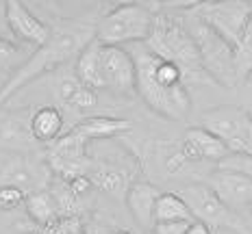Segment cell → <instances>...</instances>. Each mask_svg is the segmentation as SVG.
Segmentation results:
<instances>
[{
	"label": "cell",
	"instance_id": "6da1fadb",
	"mask_svg": "<svg viewBox=\"0 0 252 234\" xmlns=\"http://www.w3.org/2000/svg\"><path fill=\"white\" fill-rule=\"evenodd\" d=\"M137 67L135 91L157 115L183 122L191 113V96L185 85L183 72L174 63L157 56L146 44H133L130 50Z\"/></svg>",
	"mask_w": 252,
	"mask_h": 234
},
{
	"label": "cell",
	"instance_id": "7a4b0ae2",
	"mask_svg": "<svg viewBox=\"0 0 252 234\" xmlns=\"http://www.w3.org/2000/svg\"><path fill=\"white\" fill-rule=\"evenodd\" d=\"M94 39H96V30L87 24L61 22L59 26H55L50 39L46 41L41 48L31 52L29 61L0 87V106H2L13 93H18L22 89L24 85H29V82H33L35 78H39L41 74L57 70V67L65 65L67 61L78 56L83 52V48Z\"/></svg>",
	"mask_w": 252,
	"mask_h": 234
},
{
	"label": "cell",
	"instance_id": "3957f363",
	"mask_svg": "<svg viewBox=\"0 0 252 234\" xmlns=\"http://www.w3.org/2000/svg\"><path fill=\"white\" fill-rule=\"evenodd\" d=\"M144 44L157 56L174 63L183 72L185 85H189V82H204V80L213 82L211 76L202 67L200 50H198L196 39H193L187 24L181 18H176L172 13H157L152 33Z\"/></svg>",
	"mask_w": 252,
	"mask_h": 234
},
{
	"label": "cell",
	"instance_id": "277c9868",
	"mask_svg": "<svg viewBox=\"0 0 252 234\" xmlns=\"http://www.w3.org/2000/svg\"><path fill=\"white\" fill-rule=\"evenodd\" d=\"M157 4L122 2L111 7L96 26V39L104 46L144 44L157 18Z\"/></svg>",
	"mask_w": 252,
	"mask_h": 234
},
{
	"label": "cell",
	"instance_id": "5b68a950",
	"mask_svg": "<svg viewBox=\"0 0 252 234\" xmlns=\"http://www.w3.org/2000/svg\"><path fill=\"white\" fill-rule=\"evenodd\" d=\"M185 18H189L187 28L198 44L204 72L211 76V80L215 85L235 87V82L239 78L237 61H235V48L228 41H224L220 37L215 30L209 28L198 15H193L189 11V4L185 7Z\"/></svg>",
	"mask_w": 252,
	"mask_h": 234
},
{
	"label": "cell",
	"instance_id": "8992f818",
	"mask_svg": "<svg viewBox=\"0 0 252 234\" xmlns=\"http://www.w3.org/2000/svg\"><path fill=\"white\" fill-rule=\"evenodd\" d=\"M189 11L202 20L211 30L228 41L233 48L244 37L252 20V2L246 0H228V2H193Z\"/></svg>",
	"mask_w": 252,
	"mask_h": 234
},
{
	"label": "cell",
	"instance_id": "52a82bcc",
	"mask_svg": "<svg viewBox=\"0 0 252 234\" xmlns=\"http://www.w3.org/2000/svg\"><path fill=\"white\" fill-rule=\"evenodd\" d=\"M202 128L220 137L230 154H252V113L239 106H215L202 113Z\"/></svg>",
	"mask_w": 252,
	"mask_h": 234
},
{
	"label": "cell",
	"instance_id": "ba28073f",
	"mask_svg": "<svg viewBox=\"0 0 252 234\" xmlns=\"http://www.w3.org/2000/svg\"><path fill=\"white\" fill-rule=\"evenodd\" d=\"M92 156V152H89ZM87 176L92 178L94 186L102 189L115 200H126L128 189L135 184L133 176H137V160L135 156L126 154L120 156V148L113 150V154L96 158L92 156V165H89Z\"/></svg>",
	"mask_w": 252,
	"mask_h": 234
},
{
	"label": "cell",
	"instance_id": "9c48e42d",
	"mask_svg": "<svg viewBox=\"0 0 252 234\" xmlns=\"http://www.w3.org/2000/svg\"><path fill=\"white\" fill-rule=\"evenodd\" d=\"M183 200H185L187 208L191 210L193 219L207 223L209 228H230L235 232L244 230V223L235 210H230L228 206H224V202L215 195V191L204 182H196V184H189L183 191Z\"/></svg>",
	"mask_w": 252,
	"mask_h": 234
},
{
	"label": "cell",
	"instance_id": "30bf717a",
	"mask_svg": "<svg viewBox=\"0 0 252 234\" xmlns=\"http://www.w3.org/2000/svg\"><path fill=\"white\" fill-rule=\"evenodd\" d=\"M89 145H92L89 141L67 130L63 137H59L55 143L48 145V152H46L48 169L63 180L76 178V176H87L89 165H92Z\"/></svg>",
	"mask_w": 252,
	"mask_h": 234
},
{
	"label": "cell",
	"instance_id": "8fae6325",
	"mask_svg": "<svg viewBox=\"0 0 252 234\" xmlns=\"http://www.w3.org/2000/svg\"><path fill=\"white\" fill-rule=\"evenodd\" d=\"M137 85V67L128 48L100 44V87L120 96H130Z\"/></svg>",
	"mask_w": 252,
	"mask_h": 234
},
{
	"label": "cell",
	"instance_id": "7c38bea8",
	"mask_svg": "<svg viewBox=\"0 0 252 234\" xmlns=\"http://www.w3.org/2000/svg\"><path fill=\"white\" fill-rule=\"evenodd\" d=\"M4 18H7V24L15 37L26 41L29 46H35V48H41L52 35L50 26L41 22L37 15L20 0L4 2Z\"/></svg>",
	"mask_w": 252,
	"mask_h": 234
},
{
	"label": "cell",
	"instance_id": "4fadbf2b",
	"mask_svg": "<svg viewBox=\"0 0 252 234\" xmlns=\"http://www.w3.org/2000/svg\"><path fill=\"white\" fill-rule=\"evenodd\" d=\"M146 160H148V167L157 180L163 178H172V176H178L185 167H189V160L185 156V150H183V141H167V139H157L148 145V154H146Z\"/></svg>",
	"mask_w": 252,
	"mask_h": 234
},
{
	"label": "cell",
	"instance_id": "5bb4252c",
	"mask_svg": "<svg viewBox=\"0 0 252 234\" xmlns=\"http://www.w3.org/2000/svg\"><path fill=\"white\" fill-rule=\"evenodd\" d=\"M209 186L215 191V195L224 202V206H228L230 210L235 208H244L252 204V180L246 176L237 174V171L228 169H215L211 178L207 182Z\"/></svg>",
	"mask_w": 252,
	"mask_h": 234
},
{
	"label": "cell",
	"instance_id": "9a60e30c",
	"mask_svg": "<svg viewBox=\"0 0 252 234\" xmlns=\"http://www.w3.org/2000/svg\"><path fill=\"white\" fill-rule=\"evenodd\" d=\"M183 141V150L189 163H200V160H213V163H222L224 158L230 154L226 143L220 137H215L213 132H209L202 126H191L187 128Z\"/></svg>",
	"mask_w": 252,
	"mask_h": 234
},
{
	"label": "cell",
	"instance_id": "2e32d148",
	"mask_svg": "<svg viewBox=\"0 0 252 234\" xmlns=\"http://www.w3.org/2000/svg\"><path fill=\"white\" fill-rule=\"evenodd\" d=\"M161 191L157 189L152 182L137 180L126 193V206L128 212L133 215V219L144 228H155V208L157 200H159Z\"/></svg>",
	"mask_w": 252,
	"mask_h": 234
},
{
	"label": "cell",
	"instance_id": "e0dca14e",
	"mask_svg": "<svg viewBox=\"0 0 252 234\" xmlns=\"http://www.w3.org/2000/svg\"><path fill=\"white\" fill-rule=\"evenodd\" d=\"M128 130H130V124L126 119L109 117V115H94V117L78 119L74 126L70 128V132L83 137L89 143H96V141H109V139L128 132Z\"/></svg>",
	"mask_w": 252,
	"mask_h": 234
},
{
	"label": "cell",
	"instance_id": "ac0fdd59",
	"mask_svg": "<svg viewBox=\"0 0 252 234\" xmlns=\"http://www.w3.org/2000/svg\"><path fill=\"white\" fill-rule=\"evenodd\" d=\"M63 124H65V119H63V111L59 106H52V104L39 106L31 115V137L35 143L50 145L59 139Z\"/></svg>",
	"mask_w": 252,
	"mask_h": 234
},
{
	"label": "cell",
	"instance_id": "d6986e66",
	"mask_svg": "<svg viewBox=\"0 0 252 234\" xmlns=\"http://www.w3.org/2000/svg\"><path fill=\"white\" fill-rule=\"evenodd\" d=\"M2 184H11L26 193H33V191H39L41 178L22 154H11V158L0 167V186Z\"/></svg>",
	"mask_w": 252,
	"mask_h": 234
},
{
	"label": "cell",
	"instance_id": "ffe728a7",
	"mask_svg": "<svg viewBox=\"0 0 252 234\" xmlns=\"http://www.w3.org/2000/svg\"><path fill=\"white\" fill-rule=\"evenodd\" d=\"M76 78L85 87L92 89H102L100 87V41L94 39L83 48V52L76 56V67H74Z\"/></svg>",
	"mask_w": 252,
	"mask_h": 234
},
{
	"label": "cell",
	"instance_id": "44dd1931",
	"mask_svg": "<svg viewBox=\"0 0 252 234\" xmlns=\"http://www.w3.org/2000/svg\"><path fill=\"white\" fill-rule=\"evenodd\" d=\"M26 215L29 219L39 228H46L48 223H52L55 219H59L61 212H59V206H57L55 197L50 195L48 189H39V191H33V193L26 195Z\"/></svg>",
	"mask_w": 252,
	"mask_h": 234
},
{
	"label": "cell",
	"instance_id": "7402d4cb",
	"mask_svg": "<svg viewBox=\"0 0 252 234\" xmlns=\"http://www.w3.org/2000/svg\"><path fill=\"white\" fill-rule=\"evenodd\" d=\"M170 221H196L191 210L187 208L185 200L176 193H161L155 208V223H170Z\"/></svg>",
	"mask_w": 252,
	"mask_h": 234
},
{
	"label": "cell",
	"instance_id": "603a6c76",
	"mask_svg": "<svg viewBox=\"0 0 252 234\" xmlns=\"http://www.w3.org/2000/svg\"><path fill=\"white\" fill-rule=\"evenodd\" d=\"M29 52L15 46L13 41L0 37V74L7 76V80L29 61Z\"/></svg>",
	"mask_w": 252,
	"mask_h": 234
},
{
	"label": "cell",
	"instance_id": "cb8c5ba5",
	"mask_svg": "<svg viewBox=\"0 0 252 234\" xmlns=\"http://www.w3.org/2000/svg\"><path fill=\"white\" fill-rule=\"evenodd\" d=\"M65 106L70 108L74 115H85V113L94 111V108L98 106V91L92 89V87L81 85L78 87V91L70 98V102H67Z\"/></svg>",
	"mask_w": 252,
	"mask_h": 234
},
{
	"label": "cell",
	"instance_id": "d4e9b609",
	"mask_svg": "<svg viewBox=\"0 0 252 234\" xmlns=\"http://www.w3.org/2000/svg\"><path fill=\"white\" fill-rule=\"evenodd\" d=\"M44 234H85V221L81 215H61L59 219L41 228Z\"/></svg>",
	"mask_w": 252,
	"mask_h": 234
},
{
	"label": "cell",
	"instance_id": "484cf974",
	"mask_svg": "<svg viewBox=\"0 0 252 234\" xmlns=\"http://www.w3.org/2000/svg\"><path fill=\"white\" fill-rule=\"evenodd\" d=\"M235 61H237L239 76L241 74L248 76V72L252 70V20H250L248 28H246L244 37L237 44V48H235Z\"/></svg>",
	"mask_w": 252,
	"mask_h": 234
},
{
	"label": "cell",
	"instance_id": "4316f807",
	"mask_svg": "<svg viewBox=\"0 0 252 234\" xmlns=\"http://www.w3.org/2000/svg\"><path fill=\"white\" fill-rule=\"evenodd\" d=\"M26 191L18 189L11 184H2L0 186V210H15V208L26 204Z\"/></svg>",
	"mask_w": 252,
	"mask_h": 234
},
{
	"label": "cell",
	"instance_id": "83f0119b",
	"mask_svg": "<svg viewBox=\"0 0 252 234\" xmlns=\"http://www.w3.org/2000/svg\"><path fill=\"white\" fill-rule=\"evenodd\" d=\"M81 85H83V82L76 78V74H61L59 78H57V82H55L57 100H59L61 104H67V102H70V98L78 91V87H81Z\"/></svg>",
	"mask_w": 252,
	"mask_h": 234
},
{
	"label": "cell",
	"instance_id": "f1b7e54d",
	"mask_svg": "<svg viewBox=\"0 0 252 234\" xmlns=\"http://www.w3.org/2000/svg\"><path fill=\"white\" fill-rule=\"evenodd\" d=\"M218 167L228 169V171H237V174L252 180V154H228Z\"/></svg>",
	"mask_w": 252,
	"mask_h": 234
},
{
	"label": "cell",
	"instance_id": "f546056e",
	"mask_svg": "<svg viewBox=\"0 0 252 234\" xmlns=\"http://www.w3.org/2000/svg\"><path fill=\"white\" fill-rule=\"evenodd\" d=\"M67 186H70L72 195H74L76 200H81V197H85L94 191V182H92L89 176H76V178H70L67 180Z\"/></svg>",
	"mask_w": 252,
	"mask_h": 234
},
{
	"label": "cell",
	"instance_id": "4dcf8cb0",
	"mask_svg": "<svg viewBox=\"0 0 252 234\" xmlns=\"http://www.w3.org/2000/svg\"><path fill=\"white\" fill-rule=\"evenodd\" d=\"M191 221H170V223H155V234H185Z\"/></svg>",
	"mask_w": 252,
	"mask_h": 234
},
{
	"label": "cell",
	"instance_id": "1f68e13d",
	"mask_svg": "<svg viewBox=\"0 0 252 234\" xmlns=\"http://www.w3.org/2000/svg\"><path fill=\"white\" fill-rule=\"evenodd\" d=\"M85 234H128L122 230H111L109 226H102V223H85Z\"/></svg>",
	"mask_w": 252,
	"mask_h": 234
},
{
	"label": "cell",
	"instance_id": "d6a6232c",
	"mask_svg": "<svg viewBox=\"0 0 252 234\" xmlns=\"http://www.w3.org/2000/svg\"><path fill=\"white\" fill-rule=\"evenodd\" d=\"M185 234H213V232H211V228H209L207 223H202V221H191V226L187 228Z\"/></svg>",
	"mask_w": 252,
	"mask_h": 234
},
{
	"label": "cell",
	"instance_id": "836d02e7",
	"mask_svg": "<svg viewBox=\"0 0 252 234\" xmlns=\"http://www.w3.org/2000/svg\"><path fill=\"white\" fill-rule=\"evenodd\" d=\"M246 78H248V82H250V85H252V70L248 72V76H246Z\"/></svg>",
	"mask_w": 252,
	"mask_h": 234
},
{
	"label": "cell",
	"instance_id": "e575fe53",
	"mask_svg": "<svg viewBox=\"0 0 252 234\" xmlns=\"http://www.w3.org/2000/svg\"><path fill=\"white\" fill-rule=\"evenodd\" d=\"M250 210H252V204H250Z\"/></svg>",
	"mask_w": 252,
	"mask_h": 234
}]
</instances>
